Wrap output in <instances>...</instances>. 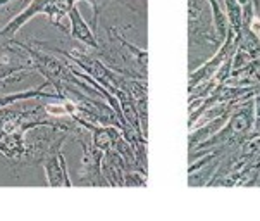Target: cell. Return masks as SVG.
<instances>
[{
    "label": "cell",
    "mask_w": 260,
    "mask_h": 221,
    "mask_svg": "<svg viewBox=\"0 0 260 221\" xmlns=\"http://www.w3.org/2000/svg\"><path fill=\"white\" fill-rule=\"evenodd\" d=\"M48 112H50V114H64V107H59V105H50V107H48Z\"/></svg>",
    "instance_id": "obj_1"
}]
</instances>
